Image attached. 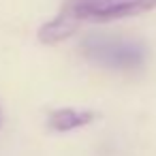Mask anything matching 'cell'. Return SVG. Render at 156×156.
Wrapping results in <instances>:
<instances>
[{"mask_svg": "<svg viewBox=\"0 0 156 156\" xmlns=\"http://www.w3.org/2000/svg\"><path fill=\"white\" fill-rule=\"evenodd\" d=\"M81 51L90 62L111 71H135L141 69L147 60V49L143 43L105 34L88 37L81 43Z\"/></svg>", "mask_w": 156, "mask_h": 156, "instance_id": "cell-1", "label": "cell"}, {"mask_svg": "<svg viewBox=\"0 0 156 156\" xmlns=\"http://www.w3.org/2000/svg\"><path fill=\"white\" fill-rule=\"evenodd\" d=\"M156 9V0H73L69 11L79 22H113Z\"/></svg>", "mask_w": 156, "mask_h": 156, "instance_id": "cell-2", "label": "cell"}, {"mask_svg": "<svg viewBox=\"0 0 156 156\" xmlns=\"http://www.w3.org/2000/svg\"><path fill=\"white\" fill-rule=\"evenodd\" d=\"M96 120V113L90 109H77V107H60L51 109L47 113V126L54 133H73L77 128H83Z\"/></svg>", "mask_w": 156, "mask_h": 156, "instance_id": "cell-3", "label": "cell"}, {"mask_svg": "<svg viewBox=\"0 0 156 156\" xmlns=\"http://www.w3.org/2000/svg\"><path fill=\"white\" fill-rule=\"evenodd\" d=\"M79 24L81 22L69 11V7H64V11L58 17H54L51 22H47V24H43L39 28V41L45 43V45L62 43V41H66L69 37L75 34V30H77Z\"/></svg>", "mask_w": 156, "mask_h": 156, "instance_id": "cell-4", "label": "cell"}, {"mask_svg": "<svg viewBox=\"0 0 156 156\" xmlns=\"http://www.w3.org/2000/svg\"><path fill=\"white\" fill-rule=\"evenodd\" d=\"M0 126H2V115H0Z\"/></svg>", "mask_w": 156, "mask_h": 156, "instance_id": "cell-5", "label": "cell"}, {"mask_svg": "<svg viewBox=\"0 0 156 156\" xmlns=\"http://www.w3.org/2000/svg\"><path fill=\"white\" fill-rule=\"evenodd\" d=\"M0 115H2V111H0Z\"/></svg>", "mask_w": 156, "mask_h": 156, "instance_id": "cell-6", "label": "cell"}]
</instances>
